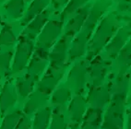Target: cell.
Masks as SVG:
<instances>
[{"label":"cell","instance_id":"obj_1","mask_svg":"<svg viewBox=\"0 0 131 129\" xmlns=\"http://www.w3.org/2000/svg\"><path fill=\"white\" fill-rule=\"evenodd\" d=\"M115 22L111 16H108L102 20L91 41L89 50V58L93 57L101 51L104 45L109 42L111 36L115 32Z\"/></svg>","mask_w":131,"mask_h":129},{"label":"cell","instance_id":"obj_2","mask_svg":"<svg viewBox=\"0 0 131 129\" xmlns=\"http://www.w3.org/2000/svg\"><path fill=\"white\" fill-rule=\"evenodd\" d=\"M62 23L57 20H51L45 23L41 32L37 42V50L47 53V50L53 45L62 31Z\"/></svg>","mask_w":131,"mask_h":129},{"label":"cell","instance_id":"obj_3","mask_svg":"<svg viewBox=\"0 0 131 129\" xmlns=\"http://www.w3.org/2000/svg\"><path fill=\"white\" fill-rule=\"evenodd\" d=\"M33 50L32 42L26 36H22L19 40L15 54L14 62L12 66V73H18L27 66L28 60Z\"/></svg>","mask_w":131,"mask_h":129},{"label":"cell","instance_id":"obj_4","mask_svg":"<svg viewBox=\"0 0 131 129\" xmlns=\"http://www.w3.org/2000/svg\"><path fill=\"white\" fill-rule=\"evenodd\" d=\"M92 30L93 29L89 28L87 26H82L81 30L79 32V35L77 36V38L74 40L71 45L70 51H69L70 59H76L84 54L86 44L92 32Z\"/></svg>","mask_w":131,"mask_h":129},{"label":"cell","instance_id":"obj_5","mask_svg":"<svg viewBox=\"0 0 131 129\" xmlns=\"http://www.w3.org/2000/svg\"><path fill=\"white\" fill-rule=\"evenodd\" d=\"M90 9H91V6L88 5L82 7L80 9L76 12L75 16L68 21V25L66 27V37H71L75 35L76 33L80 32L82 26L84 25Z\"/></svg>","mask_w":131,"mask_h":129},{"label":"cell","instance_id":"obj_6","mask_svg":"<svg viewBox=\"0 0 131 129\" xmlns=\"http://www.w3.org/2000/svg\"><path fill=\"white\" fill-rule=\"evenodd\" d=\"M123 103L114 102L108 110L103 123L104 129H122L123 126Z\"/></svg>","mask_w":131,"mask_h":129},{"label":"cell","instance_id":"obj_7","mask_svg":"<svg viewBox=\"0 0 131 129\" xmlns=\"http://www.w3.org/2000/svg\"><path fill=\"white\" fill-rule=\"evenodd\" d=\"M68 37L62 38L56 44L54 49L50 54V60L52 63V68L54 69H61L63 66L64 62L66 60V52L68 49Z\"/></svg>","mask_w":131,"mask_h":129},{"label":"cell","instance_id":"obj_8","mask_svg":"<svg viewBox=\"0 0 131 129\" xmlns=\"http://www.w3.org/2000/svg\"><path fill=\"white\" fill-rule=\"evenodd\" d=\"M87 66L84 62L77 63L73 66L68 75V82L75 89H80L86 80Z\"/></svg>","mask_w":131,"mask_h":129},{"label":"cell","instance_id":"obj_9","mask_svg":"<svg viewBox=\"0 0 131 129\" xmlns=\"http://www.w3.org/2000/svg\"><path fill=\"white\" fill-rule=\"evenodd\" d=\"M47 61H48L47 53L37 50L30 63L29 64L27 75L35 80L36 77L42 72V70H45V66L47 65Z\"/></svg>","mask_w":131,"mask_h":129},{"label":"cell","instance_id":"obj_10","mask_svg":"<svg viewBox=\"0 0 131 129\" xmlns=\"http://www.w3.org/2000/svg\"><path fill=\"white\" fill-rule=\"evenodd\" d=\"M60 70L61 69H54V68H52L51 70L48 71V72L45 74V77L42 78L40 83H39L38 90L48 95V93L51 92L52 90L54 89V87H56V84L58 83L61 77L63 75Z\"/></svg>","mask_w":131,"mask_h":129},{"label":"cell","instance_id":"obj_11","mask_svg":"<svg viewBox=\"0 0 131 129\" xmlns=\"http://www.w3.org/2000/svg\"><path fill=\"white\" fill-rule=\"evenodd\" d=\"M49 17V10L45 9L40 14H38L36 17H34L31 20L30 23L28 25V27L25 30V34L24 36L28 37L29 39H32L41 32L42 29L46 23L47 19Z\"/></svg>","mask_w":131,"mask_h":129},{"label":"cell","instance_id":"obj_12","mask_svg":"<svg viewBox=\"0 0 131 129\" xmlns=\"http://www.w3.org/2000/svg\"><path fill=\"white\" fill-rule=\"evenodd\" d=\"M17 101V94L15 88L10 81H7L5 84L3 90L0 94V109L2 112H5L9 109Z\"/></svg>","mask_w":131,"mask_h":129},{"label":"cell","instance_id":"obj_13","mask_svg":"<svg viewBox=\"0 0 131 129\" xmlns=\"http://www.w3.org/2000/svg\"><path fill=\"white\" fill-rule=\"evenodd\" d=\"M107 64L103 59H97L90 68V78L93 87L98 86L102 82L106 75Z\"/></svg>","mask_w":131,"mask_h":129},{"label":"cell","instance_id":"obj_14","mask_svg":"<svg viewBox=\"0 0 131 129\" xmlns=\"http://www.w3.org/2000/svg\"><path fill=\"white\" fill-rule=\"evenodd\" d=\"M127 36H128V32L126 31V30H124V29H122L121 31H118L117 35L107 45L106 53H107L108 55H110L112 57L115 56L117 53L121 50L123 45L125 44V42L127 39Z\"/></svg>","mask_w":131,"mask_h":129},{"label":"cell","instance_id":"obj_15","mask_svg":"<svg viewBox=\"0 0 131 129\" xmlns=\"http://www.w3.org/2000/svg\"><path fill=\"white\" fill-rule=\"evenodd\" d=\"M88 100L96 108L101 107L109 101V91L105 88H96L90 92Z\"/></svg>","mask_w":131,"mask_h":129},{"label":"cell","instance_id":"obj_16","mask_svg":"<svg viewBox=\"0 0 131 129\" xmlns=\"http://www.w3.org/2000/svg\"><path fill=\"white\" fill-rule=\"evenodd\" d=\"M50 0H33L23 18V23H27L36 17L38 14L45 10V8L49 4Z\"/></svg>","mask_w":131,"mask_h":129},{"label":"cell","instance_id":"obj_17","mask_svg":"<svg viewBox=\"0 0 131 129\" xmlns=\"http://www.w3.org/2000/svg\"><path fill=\"white\" fill-rule=\"evenodd\" d=\"M48 96L47 94L42 93V92L39 91L35 92L34 94H32L30 96V100L28 101V102L26 103L25 105V112L27 113H30L34 112L36 109H38L39 107L42 106L46 102Z\"/></svg>","mask_w":131,"mask_h":129},{"label":"cell","instance_id":"obj_18","mask_svg":"<svg viewBox=\"0 0 131 129\" xmlns=\"http://www.w3.org/2000/svg\"><path fill=\"white\" fill-rule=\"evenodd\" d=\"M85 106H86V101L82 97L78 96L74 98L70 105L71 118L74 122L78 123L79 121H80L85 112Z\"/></svg>","mask_w":131,"mask_h":129},{"label":"cell","instance_id":"obj_19","mask_svg":"<svg viewBox=\"0 0 131 129\" xmlns=\"http://www.w3.org/2000/svg\"><path fill=\"white\" fill-rule=\"evenodd\" d=\"M24 0H9L6 4L5 9L13 19H19L24 13Z\"/></svg>","mask_w":131,"mask_h":129},{"label":"cell","instance_id":"obj_20","mask_svg":"<svg viewBox=\"0 0 131 129\" xmlns=\"http://www.w3.org/2000/svg\"><path fill=\"white\" fill-rule=\"evenodd\" d=\"M101 121V112L97 108L90 109L87 113L82 129H96Z\"/></svg>","mask_w":131,"mask_h":129},{"label":"cell","instance_id":"obj_21","mask_svg":"<svg viewBox=\"0 0 131 129\" xmlns=\"http://www.w3.org/2000/svg\"><path fill=\"white\" fill-rule=\"evenodd\" d=\"M50 114L51 112L49 108H45L39 111L34 118V129H46L49 124Z\"/></svg>","mask_w":131,"mask_h":129},{"label":"cell","instance_id":"obj_22","mask_svg":"<svg viewBox=\"0 0 131 129\" xmlns=\"http://www.w3.org/2000/svg\"><path fill=\"white\" fill-rule=\"evenodd\" d=\"M88 1L89 0H69V2L65 6V8L61 14V19H64L65 18H68L70 15L76 13L82 7H84L85 3Z\"/></svg>","mask_w":131,"mask_h":129},{"label":"cell","instance_id":"obj_23","mask_svg":"<svg viewBox=\"0 0 131 129\" xmlns=\"http://www.w3.org/2000/svg\"><path fill=\"white\" fill-rule=\"evenodd\" d=\"M33 83H34V79L32 77H30V76L26 75L24 77H22L21 79H19L17 83V89L18 91L22 97L28 96V94L31 91L33 87Z\"/></svg>","mask_w":131,"mask_h":129},{"label":"cell","instance_id":"obj_24","mask_svg":"<svg viewBox=\"0 0 131 129\" xmlns=\"http://www.w3.org/2000/svg\"><path fill=\"white\" fill-rule=\"evenodd\" d=\"M15 40H16V37L12 28L9 25H6L0 32V46L13 44Z\"/></svg>","mask_w":131,"mask_h":129},{"label":"cell","instance_id":"obj_25","mask_svg":"<svg viewBox=\"0 0 131 129\" xmlns=\"http://www.w3.org/2000/svg\"><path fill=\"white\" fill-rule=\"evenodd\" d=\"M21 117V113L19 111H15L12 113L8 114L5 118L0 129H14V127L19 123Z\"/></svg>","mask_w":131,"mask_h":129},{"label":"cell","instance_id":"obj_26","mask_svg":"<svg viewBox=\"0 0 131 129\" xmlns=\"http://www.w3.org/2000/svg\"><path fill=\"white\" fill-rule=\"evenodd\" d=\"M69 98H70V90L67 88H60L54 93L52 100L54 103L62 104L65 103Z\"/></svg>","mask_w":131,"mask_h":129},{"label":"cell","instance_id":"obj_27","mask_svg":"<svg viewBox=\"0 0 131 129\" xmlns=\"http://www.w3.org/2000/svg\"><path fill=\"white\" fill-rule=\"evenodd\" d=\"M50 129H66L65 117L62 113L56 111L54 113Z\"/></svg>","mask_w":131,"mask_h":129},{"label":"cell","instance_id":"obj_28","mask_svg":"<svg viewBox=\"0 0 131 129\" xmlns=\"http://www.w3.org/2000/svg\"><path fill=\"white\" fill-rule=\"evenodd\" d=\"M113 88L115 89V94L119 93H124L125 94V89L127 86V79L126 77H118L117 78H115V82L113 83Z\"/></svg>","mask_w":131,"mask_h":129},{"label":"cell","instance_id":"obj_29","mask_svg":"<svg viewBox=\"0 0 131 129\" xmlns=\"http://www.w3.org/2000/svg\"><path fill=\"white\" fill-rule=\"evenodd\" d=\"M12 59V53L9 51L0 52V69L7 70L9 67Z\"/></svg>","mask_w":131,"mask_h":129},{"label":"cell","instance_id":"obj_30","mask_svg":"<svg viewBox=\"0 0 131 129\" xmlns=\"http://www.w3.org/2000/svg\"><path fill=\"white\" fill-rule=\"evenodd\" d=\"M17 124L18 125L15 129H29L30 128V120L26 116H22Z\"/></svg>","mask_w":131,"mask_h":129},{"label":"cell","instance_id":"obj_31","mask_svg":"<svg viewBox=\"0 0 131 129\" xmlns=\"http://www.w3.org/2000/svg\"><path fill=\"white\" fill-rule=\"evenodd\" d=\"M120 59L123 61V63H126V64L129 63V61H130V52H129L128 47H126V49L121 53Z\"/></svg>","mask_w":131,"mask_h":129},{"label":"cell","instance_id":"obj_32","mask_svg":"<svg viewBox=\"0 0 131 129\" xmlns=\"http://www.w3.org/2000/svg\"><path fill=\"white\" fill-rule=\"evenodd\" d=\"M68 2L69 0H52V4L54 9H59L61 7H65Z\"/></svg>","mask_w":131,"mask_h":129},{"label":"cell","instance_id":"obj_33","mask_svg":"<svg viewBox=\"0 0 131 129\" xmlns=\"http://www.w3.org/2000/svg\"><path fill=\"white\" fill-rule=\"evenodd\" d=\"M3 1H5V0H0V2H3Z\"/></svg>","mask_w":131,"mask_h":129}]
</instances>
